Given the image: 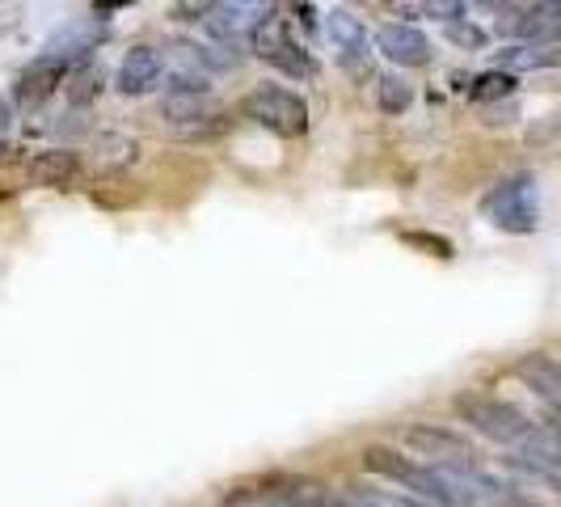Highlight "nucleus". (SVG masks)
Returning <instances> with one entry per match:
<instances>
[{"label":"nucleus","instance_id":"obj_16","mask_svg":"<svg viewBox=\"0 0 561 507\" xmlns=\"http://www.w3.org/2000/svg\"><path fill=\"white\" fill-rule=\"evenodd\" d=\"M515 376H519L533 394L545 397L553 410H561V364L558 360H549V356H540V351L519 356V360H515Z\"/></svg>","mask_w":561,"mask_h":507},{"label":"nucleus","instance_id":"obj_18","mask_svg":"<svg viewBox=\"0 0 561 507\" xmlns=\"http://www.w3.org/2000/svg\"><path fill=\"white\" fill-rule=\"evenodd\" d=\"M136 157H140V144L123 132H102L93 140V166L98 169H127Z\"/></svg>","mask_w":561,"mask_h":507},{"label":"nucleus","instance_id":"obj_24","mask_svg":"<svg viewBox=\"0 0 561 507\" xmlns=\"http://www.w3.org/2000/svg\"><path fill=\"white\" fill-rule=\"evenodd\" d=\"M401 241H405V246H419V250H426L431 258H451V254H456L448 237H439V233H419V228H405V233H401Z\"/></svg>","mask_w":561,"mask_h":507},{"label":"nucleus","instance_id":"obj_7","mask_svg":"<svg viewBox=\"0 0 561 507\" xmlns=\"http://www.w3.org/2000/svg\"><path fill=\"white\" fill-rule=\"evenodd\" d=\"M405 444L422 457H431L435 470H465V465H478V452L465 436H456L448 427H435V422H414L405 431Z\"/></svg>","mask_w":561,"mask_h":507},{"label":"nucleus","instance_id":"obj_9","mask_svg":"<svg viewBox=\"0 0 561 507\" xmlns=\"http://www.w3.org/2000/svg\"><path fill=\"white\" fill-rule=\"evenodd\" d=\"M511 465H515L519 474H528V478L561 491V436L553 427H536L533 440H528L524 449H515Z\"/></svg>","mask_w":561,"mask_h":507},{"label":"nucleus","instance_id":"obj_2","mask_svg":"<svg viewBox=\"0 0 561 507\" xmlns=\"http://www.w3.org/2000/svg\"><path fill=\"white\" fill-rule=\"evenodd\" d=\"M456 415L469 422L478 436L494 440V444H506V449H524L528 440L536 436V422L511 406L503 397H490V394H460L456 397Z\"/></svg>","mask_w":561,"mask_h":507},{"label":"nucleus","instance_id":"obj_4","mask_svg":"<svg viewBox=\"0 0 561 507\" xmlns=\"http://www.w3.org/2000/svg\"><path fill=\"white\" fill-rule=\"evenodd\" d=\"M250 52L257 59H266L271 68H279V72H287V77H296V81H312V77H317V59L291 38V30H287V22H283L275 9L262 18V26L253 30Z\"/></svg>","mask_w":561,"mask_h":507},{"label":"nucleus","instance_id":"obj_23","mask_svg":"<svg viewBox=\"0 0 561 507\" xmlns=\"http://www.w3.org/2000/svg\"><path fill=\"white\" fill-rule=\"evenodd\" d=\"M444 34H448V43H456L460 52H481V47H485V30L473 26L469 18H460V22H448V26H444Z\"/></svg>","mask_w":561,"mask_h":507},{"label":"nucleus","instance_id":"obj_3","mask_svg":"<svg viewBox=\"0 0 561 507\" xmlns=\"http://www.w3.org/2000/svg\"><path fill=\"white\" fill-rule=\"evenodd\" d=\"M241 114L257 127L283 136V140H296V136L309 132V102L300 93L283 89V84H257L253 93H245Z\"/></svg>","mask_w":561,"mask_h":507},{"label":"nucleus","instance_id":"obj_25","mask_svg":"<svg viewBox=\"0 0 561 507\" xmlns=\"http://www.w3.org/2000/svg\"><path fill=\"white\" fill-rule=\"evenodd\" d=\"M321 507H355V504H351L346 495H325V499H321Z\"/></svg>","mask_w":561,"mask_h":507},{"label":"nucleus","instance_id":"obj_12","mask_svg":"<svg viewBox=\"0 0 561 507\" xmlns=\"http://www.w3.org/2000/svg\"><path fill=\"white\" fill-rule=\"evenodd\" d=\"M376 52L385 59H393V64H401V68H422L431 59V43H426V34L419 26L393 22V26H385L376 34Z\"/></svg>","mask_w":561,"mask_h":507},{"label":"nucleus","instance_id":"obj_1","mask_svg":"<svg viewBox=\"0 0 561 507\" xmlns=\"http://www.w3.org/2000/svg\"><path fill=\"white\" fill-rule=\"evenodd\" d=\"M364 470L367 474H380V478L397 482L401 491H410V499H419V504H431V507H473L456 486H451L435 465H422L414 457H401L397 449L389 444H367L364 452Z\"/></svg>","mask_w":561,"mask_h":507},{"label":"nucleus","instance_id":"obj_26","mask_svg":"<svg viewBox=\"0 0 561 507\" xmlns=\"http://www.w3.org/2000/svg\"><path fill=\"white\" fill-rule=\"evenodd\" d=\"M4 132H9V106L0 102V136H4Z\"/></svg>","mask_w":561,"mask_h":507},{"label":"nucleus","instance_id":"obj_20","mask_svg":"<svg viewBox=\"0 0 561 507\" xmlns=\"http://www.w3.org/2000/svg\"><path fill=\"white\" fill-rule=\"evenodd\" d=\"M499 68L503 72H519V68H549V64H558V52H536V47H506V52H499Z\"/></svg>","mask_w":561,"mask_h":507},{"label":"nucleus","instance_id":"obj_13","mask_svg":"<svg viewBox=\"0 0 561 507\" xmlns=\"http://www.w3.org/2000/svg\"><path fill=\"white\" fill-rule=\"evenodd\" d=\"M26 178L34 187H51V191H64L81 178V153L72 148H47V153H34L26 166Z\"/></svg>","mask_w":561,"mask_h":507},{"label":"nucleus","instance_id":"obj_11","mask_svg":"<svg viewBox=\"0 0 561 507\" xmlns=\"http://www.w3.org/2000/svg\"><path fill=\"white\" fill-rule=\"evenodd\" d=\"M325 34H330L337 59L346 68H364L367 56H371V43H367V26L351 9H330L325 13Z\"/></svg>","mask_w":561,"mask_h":507},{"label":"nucleus","instance_id":"obj_5","mask_svg":"<svg viewBox=\"0 0 561 507\" xmlns=\"http://www.w3.org/2000/svg\"><path fill=\"white\" fill-rule=\"evenodd\" d=\"M481 212L503 228V233H536L540 225V207H536V182L528 173L503 178L490 195L481 199Z\"/></svg>","mask_w":561,"mask_h":507},{"label":"nucleus","instance_id":"obj_8","mask_svg":"<svg viewBox=\"0 0 561 507\" xmlns=\"http://www.w3.org/2000/svg\"><path fill=\"white\" fill-rule=\"evenodd\" d=\"M499 34L519 38L524 47H536V52H549L561 38V4H524V9H511V18L499 22Z\"/></svg>","mask_w":561,"mask_h":507},{"label":"nucleus","instance_id":"obj_14","mask_svg":"<svg viewBox=\"0 0 561 507\" xmlns=\"http://www.w3.org/2000/svg\"><path fill=\"white\" fill-rule=\"evenodd\" d=\"M161 72H165V59L157 47H131L118 64V89L127 98H140V93L161 84Z\"/></svg>","mask_w":561,"mask_h":507},{"label":"nucleus","instance_id":"obj_22","mask_svg":"<svg viewBox=\"0 0 561 507\" xmlns=\"http://www.w3.org/2000/svg\"><path fill=\"white\" fill-rule=\"evenodd\" d=\"M225 507H291L283 504L279 495H271L266 486H237L225 495Z\"/></svg>","mask_w":561,"mask_h":507},{"label":"nucleus","instance_id":"obj_19","mask_svg":"<svg viewBox=\"0 0 561 507\" xmlns=\"http://www.w3.org/2000/svg\"><path fill=\"white\" fill-rule=\"evenodd\" d=\"M515 77L511 72H503V68H490V72H481L478 81L469 84V98L478 102V106H490V102H503V98H511L515 93Z\"/></svg>","mask_w":561,"mask_h":507},{"label":"nucleus","instance_id":"obj_10","mask_svg":"<svg viewBox=\"0 0 561 507\" xmlns=\"http://www.w3.org/2000/svg\"><path fill=\"white\" fill-rule=\"evenodd\" d=\"M102 38H106V26H98L93 18H84V22H72V26L56 30V34L43 43L38 56L59 64V68H77V64H84V59L98 52Z\"/></svg>","mask_w":561,"mask_h":507},{"label":"nucleus","instance_id":"obj_15","mask_svg":"<svg viewBox=\"0 0 561 507\" xmlns=\"http://www.w3.org/2000/svg\"><path fill=\"white\" fill-rule=\"evenodd\" d=\"M64 77H68V68H59V64H51V59H34L26 72L18 77V106H26V111H34V106H43L51 93H56L59 84H64Z\"/></svg>","mask_w":561,"mask_h":507},{"label":"nucleus","instance_id":"obj_21","mask_svg":"<svg viewBox=\"0 0 561 507\" xmlns=\"http://www.w3.org/2000/svg\"><path fill=\"white\" fill-rule=\"evenodd\" d=\"M376 102H380V111L385 114H401V111H410V102H414V89L401 81V77H380L376 81Z\"/></svg>","mask_w":561,"mask_h":507},{"label":"nucleus","instance_id":"obj_17","mask_svg":"<svg viewBox=\"0 0 561 507\" xmlns=\"http://www.w3.org/2000/svg\"><path fill=\"white\" fill-rule=\"evenodd\" d=\"M102 84H106V72H102V64L84 59V64H77V68L64 77V93H68V102H72V106H81V111H84L89 102H98Z\"/></svg>","mask_w":561,"mask_h":507},{"label":"nucleus","instance_id":"obj_6","mask_svg":"<svg viewBox=\"0 0 561 507\" xmlns=\"http://www.w3.org/2000/svg\"><path fill=\"white\" fill-rule=\"evenodd\" d=\"M271 13V4H207V13H203V30H207V38L220 47V52H241V47H250L253 30L262 26V18Z\"/></svg>","mask_w":561,"mask_h":507}]
</instances>
